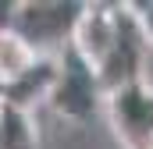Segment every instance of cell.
I'll return each instance as SVG.
<instances>
[{"label": "cell", "instance_id": "6da1fadb", "mask_svg": "<svg viewBox=\"0 0 153 149\" xmlns=\"http://www.w3.org/2000/svg\"><path fill=\"white\" fill-rule=\"evenodd\" d=\"M82 14V4L71 0H25L14 11V32L25 39L39 57H61L71 46V32Z\"/></svg>", "mask_w": 153, "mask_h": 149}, {"label": "cell", "instance_id": "7a4b0ae2", "mask_svg": "<svg viewBox=\"0 0 153 149\" xmlns=\"http://www.w3.org/2000/svg\"><path fill=\"white\" fill-rule=\"evenodd\" d=\"M103 103H107V92H103L96 71L68 46L61 53V78H57L53 96H50L46 107L61 121L89 124V121H96V114H103Z\"/></svg>", "mask_w": 153, "mask_h": 149}, {"label": "cell", "instance_id": "3957f363", "mask_svg": "<svg viewBox=\"0 0 153 149\" xmlns=\"http://www.w3.org/2000/svg\"><path fill=\"white\" fill-rule=\"evenodd\" d=\"M107 128L121 149H150L153 142V82L139 78L125 89L107 92L103 103Z\"/></svg>", "mask_w": 153, "mask_h": 149}, {"label": "cell", "instance_id": "277c9868", "mask_svg": "<svg viewBox=\"0 0 153 149\" xmlns=\"http://www.w3.org/2000/svg\"><path fill=\"white\" fill-rule=\"evenodd\" d=\"M117 36H121V7L117 4H82V14L71 32V50L93 71H100L107 64V57L114 53Z\"/></svg>", "mask_w": 153, "mask_h": 149}, {"label": "cell", "instance_id": "5b68a950", "mask_svg": "<svg viewBox=\"0 0 153 149\" xmlns=\"http://www.w3.org/2000/svg\"><path fill=\"white\" fill-rule=\"evenodd\" d=\"M57 78H61V57H39V64L25 74L22 82L0 89V100H7V103H14V107H22V110L36 114V107L50 103Z\"/></svg>", "mask_w": 153, "mask_h": 149}, {"label": "cell", "instance_id": "8992f818", "mask_svg": "<svg viewBox=\"0 0 153 149\" xmlns=\"http://www.w3.org/2000/svg\"><path fill=\"white\" fill-rule=\"evenodd\" d=\"M39 64V53L14 29H0V89L22 82Z\"/></svg>", "mask_w": 153, "mask_h": 149}, {"label": "cell", "instance_id": "52a82bcc", "mask_svg": "<svg viewBox=\"0 0 153 149\" xmlns=\"http://www.w3.org/2000/svg\"><path fill=\"white\" fill-rule=\"evenodd\" d=\"M0 149H39L36 114L0 100Z\"/></svg>", "mask_w": 153, "mask_h": 149}, {"label": "cell", "instance_id": "ba28073f", "mask_svg": "<svg viewBox=\"0 0 153 149\" xmlns=\"http://www.w3.org/2000/svg\"><path fill=\"white\" fill-rule=\"evenodd\" d=\"M128 7H132V14H135V21H139V29H143V36L153 50V0H139V4H128Z\"/></svg>", "mask_w": 153, "mask_h": 149}, {"label": "cell", "instance_id": "9c48e42d", "mask_svg": "<svg viewBox=\"0 0 153 149\" xmlns=\"http://www.w3.org/2000/svg\"><path fill=\"white\" fill-rule=\"evenodd\" d=\"M150 149H153V142H150Z\"/></svg>", "mask_w": 153, "mask_h": 149}]
</instances>
